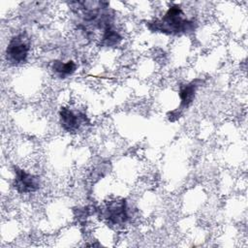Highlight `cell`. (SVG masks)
<instances>
[{"instance_id": "cell-1", "label": "cell", "mask_w": 248, "mask_h": 248, "mask_svg": "<svg viewBox=\"0 0 248 248\" xmlns=\"http://www.w3.org/2000/svg\"><path fill=\"white\" fill-rule=\"evenodd\" d=\"M194 23L193 20L184 17V13L179 6H172L170 7L162 19L155 21L153 25H155V30L178 34L193 29Z\"/></svg>"}, {"instance_id": "cell-2", "label": "cell", "mask_w": 248, "mask_h": 248, "mask_svg": "<svg viewBox=\"0 0 248 248\" xmlns=\"http://www.w3.org/2000/svg\"><path fill=\"white\" fill-rule=\"evenodd\" d=\"M30 50L28 39L22 34L13 37L6 48L7 60L12 64H20L25 62Z\"/></svg>"}, {"instance_id": "cell-3", "label": "cell", "mask_w": 248, "mask_h": 248, "mask_svg": "<svg viewBox=\"0 0 248 248\" xmlns=\"http://www.w3.org/2000/svg\"><path fill=\"white\" fill-rule=\"evenodd\" d=\"M15 187L19 193H32L39 189L40 180L38 176L28 173L18 168H15Z\"/></svg>"}, {"instance_id": "cell-4", "label": "cell", "mask_w": 248, "mask_h": 248, "mask_svg": "<svg viewBox=\"0 0 248 248\" xmlns=\"http://www.w3.org/2000/svg\"><path fill=\"white\" fill-rule=\"evenodd\" d=\"M59 114L61 126L68 132L77 131L85 122V115L80 112H75L67 108H63Z\"/></svg>"}, {"instance_id": "cell-5", "label": "cell", "mask_w": 248, "mask_h": 248, "mask_svg": "<svg viewBox=\"0 0 248 248\" xmlns=\"http://www.w3.org/2000/svg\"><path fill=\"white\" fill-rule=\"evenodd\" d=\"M107 218L114 224L124 223L128 217L125 202H112L107 209Z\"/></svg>"}, {"instance_id": "cell-6", "label": "cell", "mask_w": 248, "mask_h": 248, "mask_svg": "<svg viewBox=\"0 0 248 248\" xmlns=\"http://www.w3.org/2000/svg\"><path fill=\"white\" fill-rule=\"evenodd\" d=\"M51 68L55 75H57L61 78H64L71 76L76 71L77 65L74 61L63 62L60 60H56L53 62Z\"/></svg>"}, {"instance_id": "cell-7", "label": "cell", "mask_w": 248, "mask_h": 248, "mask_svg": "<svg viewBox=\"0 0 248 248\" xmlns=\"http://www.w3.org/2000/svg\"><path fill=\"white\" fill-rule=\"evenodd\" d=\"M198 86H199V84L196 81H192L180 89V93H179L180 100H181L180 108H186L187 107H189L191 105V103L193 102V100L195 98V94H196Z\"/></svg>"}]
</instances>
